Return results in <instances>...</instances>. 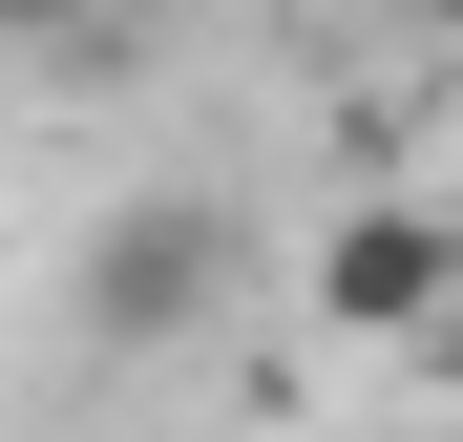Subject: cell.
<instances>
[{"label":"cell","instance_id":"cell-1","mask_svg":"<svg viewBox=\"0 0 463 442\" xmlns=\"http://www.w3.org/2000/svg\"><path fill=\"white\" fill-rule=\"evenodd\" d=\"M295 295H317V337H358V358H421L442 337V295H463V211H421V190H358L317 253H295Z\"/></svg>","mask_w":463,"mask_h":442},{"label":"cell","instance_id":"cell-4","mask_svg":"<svg viewBox=\"0 0 463 442\" xmlns=\"http://www.w3.org/2000/svg\"><path fill=\"white\" fill-rule=\"evenodd\" d=\"M421 380H442V400H463V295H442V337H421Z\"/></svg>","mask_w":463,"mask_h":442},{"label":"cell","instance_id":"cell-2","mask_svg":"<svg viewBox=\"0 0 463 442\" xmlns=\"http://www.w3.org/2000/svg\"><path fill=\"white\" fill-rule=\"evenodd\" d=\"M211 295H232V211L211 190H127L106 232H85V274H63V316H85L106 358H147V337H190Z\"/></svg>","mask_w":463,"mask_h":442},{"label":"cell","instance_id":"cell-6","mask_svg":"<svg viewBox=\"0 0 463 442\" xmlns=\"http://www.w3.org/2000/svg\"><path fill=\"white\" fill-rule=\"evenodd\" d=\"M232 22H317V0H232Z\"/></svg>","mask_w":463,"mask_h":442},{"label":"cell","instance_id":"cell-5","mask_svg":"<svg viewBox=\"0 0 463 442\" xmlns=\"http://www.w3.org/2000/svg\"><path fill=\"white\" fill-rule=\"evenodd\" d=\"M401 22H421V42H463V0H401Z\"/></svg>","mask_w":463,"mask_h":442},{"label":"cell","instance_id":"cell-3","mask_svg":"<svg viewBox=\"0 0 463 442\" xmlns=\"http://www.w3.org/2000/svg\"><path fill=\"white\" fill-rule=\"evenodd\" d=\"M85 22H127V0H0V42H85Z\"/></svg>","mask_w":463,"mask_h":442}]
</instances>
